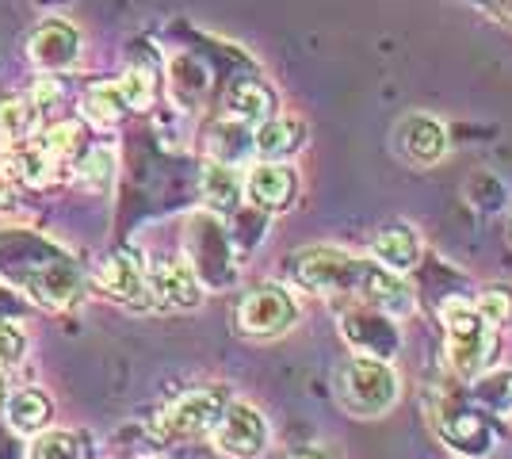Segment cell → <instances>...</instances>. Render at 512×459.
Returning <instances> with one entry per match:
<instances>
[{
    "instance_id": "cell-16",
    "label": "cell",
    "mask_w": 512,
    "mask_h": 459,
    "mask_svg": "<svg viewBox=\"0 0 512 459\" xmlns=\"http://www.w3.org/2000/svg\"><path fill=\"white\" fill-rule=\"evenodd\" d=\"M371 257H375V264H383V268L402 276V272H409L413 264L421 261V241L406 226H394V230H383L379 238L371 241Z\"/></svg>"
},
{
    "instance_id": "cell-14",
    "label": "cell",
    "mask_w": 512,
    "mask_h": 459,
    "mask_svg": "<svg viewBox=\"0 0 512 459\" xmlns=\"http://www.w3.org/2000/svg\"><path fill=\"white\" fill-rule=\"evenodd\" d=\"M302 138H306V127L295 115H272L264 123H256L253 131V150L264 157V161H283L291 153L302 150Z\"/></svg>"
},
{
    "instance_id": "cell-11",
    "label": "cell",
    "mask_w": 512,
    "mask_h": 459,
    "mask_svg": "<svg viewBox=\"0 0 512 459\" xmlns=\"http://www.w3.org/2000/svg\"><path fill=\"white\" fill-rule=\"evenodd\" d=\"M150 276V295L157 306H195L199 303V276L192 261H157L146 272Z\"/></svg>"
},
{
    "instance_id": "cell-15",
    "label": "cell",
    "mask_w": 512,
    "mask_h": 459,
    "mask_svg": "<svg viewBox=\"0 0 512 459\" xmlns=\"http://www.w3.org/2000/svg\"><path fill=\"white\" fill-rule=\"evenodd\" d=\"M77 58V31L62 20L43 23L31 35V62L43 69H65Z\"/></svg>"
},
{
    "instance_id": "cell-5",
    "label": "cell",
    "mask_w": 512,
    "mask_h": 459,
    "mask_svg": "<svg viewBox=\"0 0 512 459\" xmlns=\"http://www.w3.org/2000/svg\"><path fill=\"white\" fill-rule=\"evenodd\" d=\"M295 318H299V306L287 295V287L276 284L256 287L237 306V329L249 337H279L283 329L295 326Z\"/></svg>"
},
{
    "instance_id": "cell-2",
    "label": "cell",
    "mask_w": 512,
    "mask_h": 459,
    "mask_svg": "<svg viewBox=\"0 0 512 459\" xmlns=\"http://www.w3.org/2000/svg\"><path fill=\"white\" fill-rule=\"evenodd\" d=\"M444 337H448V364L459 379H478L490 368L497 352V333L467 299L444 303Z\"/></svg>"
},
{
    "instance_id": "cell-19",
    "label": "cell",
    "mask_w": 512,
    "mask_h": 459,
    "mask_svg": "<svg viewBox=\"0 0 512 459\" xmlns=\"http://www.w3.org/2000/svg\"><path fill=\"white\" fill-rule=\"evenodd\" d=\"M35 146H39L50 169H62L65 161H73V153L85 146V131H81V123H58V127L43 131V138Z\"/></svg>"
},
{
    "instance_id": "cell-28",
    "label": "cell",
    "mask_w": 512,
    "mask_h": 459,
    "mask_svg": "<svg viewBox=\"0 0 512 459\" xmlns=\"http://www.w3.org/2000/svg\"><path fill=\"white\" fill-rule=\"evenodd\" d=\"M23 349H27V341H23L20 329L0 326V368H12V364H20Z\"/></svg>"
},
{
    "instance_id": "cell-21",
    "label": "cell",
    "mask_w": 512,
    "mask_h": 459,
    "mask_svg": "<svg viewBox=\"0 0 512 459\" xmlns=\"http://www.w3.org/2000/svg\"><path fill=\"white\" fill-rule=\"evenodd\" d=\"M470 398L482 406V410H490V414H501V410H512V372H493V375H482L478 383H474V391Z\"/></svg>"
},
{
    "instance_id": "cell-9",
    "label": "cell",
    "mask_w": 512,
    "mask_h": 459,
    "mask_svg": "<svg viewBox=\"0 0 512 459\" xmlns=\"http://www.w3.org/2000/svg\"><path fill=\"white\" fill-rule=\"evenodd\" d=\"M96 284L104 287L111 299L134 306V310L153 306L150 276H146V268L134 261L130 253H115V257H107V261L100 264V272H96Z\"/></svg>"
},
{
    "instance_id": "cell-4",
    "label": "cell",
    "mask_w": 512,
    "mask_h": 459,
    "mask_svg": "<svg viewBox=\"0 0 512 459\" xmlns=\"http://www.w3.org/2000/svg\"><path fill=\"white\" fill-rule=\"evenodd\" d=\"M222 410H226V394L222 391H211V387H207V391H188L161 410L153 433L161 440L203 437V433H211L214 425H218Z\"/></svg>"
},
{
    "instance_id": "cell-8",
    "label": "cell",
    "mask_w": 512,
    "mask_h": 459,
    "mask_svg": "<svg viewBox=\"0 0 512 459\" xmlns=\"http://www.w3.org/2000/svg\"><path fill=\"white\" fill-rule=\"evenodd\" d=\"M394 150L406 157L409 165H436L448 153V131L432 115H406L394 131Z\"/></svg>"
},
{
    "instance_id": "cell-23",
    "label": "cell",
    "mask_w": 512,
    "mask_h": 459,
    "mask_svg": "<svg viewBox=\"0 0 512 459\" xmlns=\"http://www.w3.org/2000/svg\"><path fill=\"white\" fill-rule=\"evenodd\" d=\"M35 115H39V108H35V104H23V100L0 104V138H8V142H27L31 131H35Z\"/></svg>"
},
{
    "instance_id": "cell-25",
    "label": "cell",
    "mask_w": 512,
    "mask_h": 459,
    "mask_svg": "<svg viewBox=\"0 0 512 459\" xmlns=\"http://www.w3.org/2000/svg\"><path fill=\"white\" fill-rule=\"evenodd\" d=\"M77 173H81V180H85L92 192H107L111 180H115V153L104 150V146L88 150L85 157L77 161Z\"/></svg>"
},
{
    "instance_id": "cell-29",
    "label": "cell",
    "mask_w": 512,
    "mask_h": 459,
    "mask_svg": "<svg viewBox=\"0 0 512 459\" xmlns=\"http://www.w3.org/2000/svg\"><path fill=\"white\" fill-rule=\"evenodd\" d=\"M470 4H474V8H482L490 20L512 27V0H470Z\"/></svg>"
},
{
    "instance_id": "cell-1",
    "label": "cell",
    "mask_w": 512,
    "mask_h": 459,
    "mask_svg": "<svg viewBox=\"0 0 512 459\" xmlns=\"http://www.w3.org/2000/svg\"><path fill=\"white\" fill-rule=\"evenodd\" d=\"M291 276L295 284L314 291V295H348L356 303H367L375 310H383L390 318H406L413 310V295L409 284L375 261H360L352 253L341 249H299L291 257Z\"/></svg>"
},
{
    "instance_id": "cell-26",
    "label": "cell",
    "mask_w": 512,
    "mask_h": 459,
    "mask_svg": "<svg viewBox=\"0 0 512 459\" xmlns=\"http://www.w3.org/2000/svg\"><path fill=\"white\" fill-rule=\"evenodd\" d=\"M27 459H81V444H77L73 433H62V429H54V433H35Z\"/></svg>"
},
{
    "instance_id": "cell-20",
    "label": "cell",
    "mask_w": 512,
    "mask_h": 459,
    "mask_svg": "<svg viewBox=\"0 0 512 459\" xmlns=\"http://www.w3.org/2000/svg\"><path fill=\"white\" fill-rule=\"evenodd\" d=\"M123 111H130L127 96H123V88L119 81H104V85H92L85 92V115L92 123H115V119H123Z\"/></svg>"
},
{
    "instance_id": "cell-27",
    "label": "cell",
    "mask_w": 512,
    "mask_h": 459,
    "mask_svg": "<svg viewBox=\"0 0 512 459\" xmlns=\"http://www.w3.org/2000/svg\"><path fill=\"white\" fill-rule=\"evenodd\" d=\"M119 88H123V96H127L130 111L150 108V100H153V77L146 73V69H130V73H123V77H119Z\"/></svg>"
},
{
    "instance_id": "cell-7",
    "label": "cell",
    "mask_w": 512,
    "mask_h": 459,
    "mask_svg": "<svg viewBox=\"0 0 512 459\" xmlns=\"http://www.w3.org/2000/svg\"><path fill=\"white\" fill-rule=\"evenodd\" d=\"M214 444L237 459H253L268 448V425L256 406L249 402H226V410L218 417V425L211 429Z\"/></svg>"
},
{
    "instance_id": "cell-17",
    "label": "cell",
    "mask_w": 512,
    "mask_h": 459,
    "mask_svg": "<svg viewBox=\"0 0 512 459\" xmlns=\"http://www.w3.org/2000/svg\"><path fill=\"white\" fill-rule=\"evenodd\" d=\"M241 188L245 180L237 176L234 165H222V161H211L203 169V199L211 203L214 211H237V199H241Z\"/></svg>"
},
{
    "instance_id": "cell-22",
    "label": "cell",
    "mask_w": 512,
    "mask_h": 459,
    "mask_svg": "<svg viewBox=\"0 0 512 459\" xmlns=\"http://www.w3.org/2000/svg\"><path fill=\"white\" fill-rule=\"evenodd\" d=\"M474 310L486 318L490 329H509L512 326V284H490L478 295Z\"/></svg>"
},
{
    "instance_id": "cell-31",
    "label": "cell",
    "mask_w": 512,
    "mask_h": 459,
    "mask_svg": "<svg viewBox=\"0 0 512 459\" xmlns=\"http://www.w3.org/2000/svg\"><path fill=\"white\" fill-rule=\"evenodd\" d=\"M4 394H8V368H0V406H4Z\"/></svg>"
},
{
    "instance_id": "cell-24",
    "label": "cell",
    "mask_w": 512,
    "mask_h": 459,
    "mask_svg": "<svg viewBox=\"0 0 512 459\" xmlns=\"http://www.w3.org/2000/svg\"><path fill=\"white\" fill-rule=\"evenodd\" d=\"M35 287H39V295L50 306H69L77 303V295H81V284H77V276L69 268H46L43 276L35 280Z\"/></svg>"
},
{
    "instance_id": "cell-18",
    "label": "cell",
    "mask_w": 512,
    "mask_h": 459,
    "mask_svg": "<svg viewBox=\"0 0 512 459\" xmlns=\"http://www.w3.org/2000/svg\"><path fill=\"white\" fill-rule=\"evenodd\" d=\"M8 425L23 433V437H35L50 425V402H46L43 391H20L12 402H8Z\"/></svg>"
},
{
    "instance_id": "cell-13",
    "label": "cell",
    "mask_w": 512,
    "mask_h": 459,
    "mask_svg": "<svg viewBox=\"0 0 512 459\" xmlns=\"http://www.w3.org/2000/svg\"><path fill=\"white\" fill-rule=\"evenodd\" d=\"M226 115L245 123V127H256V123L276 115V92L260 77H245V81L230 85V92H226Z\"/></svg>"
},
{
    "instance_id": "cell-6",
    "label": "cell",
    "mask_w": 512,
    "mask_h": 459,
    "mask_svg": "<svg viewBox=\"0 0 512 459\" xmlns=\"http://www.w3.org/2000/svg\"><path fill=\"white\" fill-rule=\"evenodd\" d=\"M341 333L348 337L352 349L360 356H371V360H390L398 352V329L390 322V314L367 303H352L344 310Z\"/></svg>"
},
{
    "instance_id": "cell-12",
    "label": "cell",
    "mask_w": 512,
    "mask_h": 459,
    "mask_svg": "<svg viewBox=\"0 0 512 459\" xmlns=\"http://www.w3.org/2000/svg\"><path fill=\"white\" fill-rule=\"evenodd\" d=\"M436 421H440L444 440H448L451 448H459L463 456H486L490 452V429H486V421L474 414V410L444 402Z\"/></svg>"
},
{
    "instance_id": "cell-3",
    "label": "cell",
    "mask_w": 512,
    "mask_h": 459,
    "mask_svg": "<svg viewBox=\"0 0 512 459\" xmlns=\"http://www.w3.org/2000/svg\"><path fill=\"white\" fill-rule=\"evenodd\" d=\"M337 398L356 417H379L398 402V379L386 360L352 356L337 372Z\"/></svg>"
},
{
    "instance_id": "cell-30",
    "label": "cell",
    "mask_w": 512,
    "mask_h": 459,
    "mask_svg": "<svg viewBox=\"0 0 512 459\" xmlns=\"http://www.w3.org/2000/svg\"><path fill=\"white\" fill-rule=\"evenodd\" d=\"M291 459H337L329 448H321V444H314V448H302V452H295Z\"/></svg>"
},
{
    "instance_id": "cell-10",
    "label": "cell",
    "mask_w": 512,
    "mask_h": 459,
    "mask_svg": "<svg viewBox=\"0 0 512 459\" xmlns=\"http://www.w3.org/2000/svg\"><path fill=\"white\" fill-rule=\"evenodd\" d=\"M245 192H249V203L260 211H287L299 196V176L279 161H260L245 176Z\"/></svg>"
}]
</instances>
